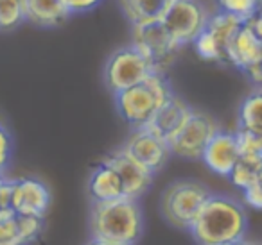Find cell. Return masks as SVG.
I'll return each instance as SVG.
<instances>
[{
    "mask_svg": "<svg viewBox=\"0 0 262 245\" xmlns=\"http://www.w3.org/2000/svg\"><path fill=\"white\" fill-rule=\"evenodd\" d=\"M61 2L67 8V11H69L70 15H74V13L92 11V9H95L101 4L102 0H61Z\"/></svg>",
    "mask_w": 262,
    "mask_h": 245,
    "instance_id": "obj_26",
    "label": "cell"
},
{
    "mask_svg": "<svg viewBox=\"0 0 262 245\" xmlns=\"http://www.w3.org/2000/svg\"><path fill=\"white\" fill-rule=\"evenodd\" d=\"M217 6L223 13L239 16L243 20H248L260 9L258 0H217Z\"/></svg>",
    "mask_w": 262,
    "mask_h": 245,
    "instance_id": "obj_22",
    "label": "cell"
},
{
    "mask_svg": "<svg viewBox=\"0 0 262 245\" xmlns=\"http://www.w3.org/2000/svg\"><path fill=\"white\" fill-rule=\"evenodd\" d=\"M210 195V188L200 181H174L162 193L160 211L171 226L178 229H190Z\"/></svg>",
    "mask_w": 262,
    "mask_h": 245,
    "instance_id": "obj_4",
    "label": "cell"
},
{
    "mask_svg": "<svg viewBox=\"0 0 262 245\" xmlns=\"http://www.w3.org/2000/svg\"><path fill=\"white\" fill-rule=\"evenodd\" d=\"M226 59L262 84V40L244 22L230 40Z\"/></svg>",
    "mask_w": 262,
    "mask_h": 245,
    "instance_id": "obj_9",
    "label": "cell"
},
{
    "mask_svg": "<svg viewBox=\"0 0 262 245\" xmlns=\"http://www.w3.org/2000/svg\"><path fill=\"white\" fill-rule=\"evenodd\" d=\"M122 151L153 174L164 168L169 156H171V149H169L167 141L151 133L146 127L133 129V134L127 138Z\"/></svg>",
    "mask_w": 262,
    "mask_h": 245,
    "instance_id": "obj_10",
    "label": "cell"
},
{
    "mask_svg": "<svg viewBox=\"0 0 262 245\" xmlns=\"http://www.w3.org/2000/svg\"><path fill=\"white\" fill-rule=\"evenodd\" d=\"M26 20L22 0H0V29H11Z\"/></svg>",
    "mask_w": 262,
    "mask_h": 245,
    "instance_id": "obj_21",
    "label": "cell"
},
{
    "mask_svg": "<svg viewBox=\"0 0 262 245\" xmlns=\"http://www.w3.org/2000/svg\"><path fill=\"white\" fill-rule=\"evenodd\" d=\"M88 193L92 197V202H108L126 197L120 176L113 166H110L104 161L95 166L94 172L88 177Z\"/></svg>",
    "mask_w": 262,
    "mask_h": 245,
    "instance_id": "obj_16",
    "label": "cell"
},
{
    "mask_svg": "<svg viewBox=\"0 0 262 245\" xmlns=\"http://www.w3.org/2000/svg\"><path fill=\"white\" fill-rule=\"evenodd\" d=\"M104 163H108L110 166L117 170V174L120 176L124 184V195L129 199H140L153 184L155 174L149 172L146 166H142L140 163H137L133 158L126 154L122 149H119L117 152L110 154L104 159Z\"/></svg>",
    "mask_w": 262,
    "mask_h": 245,
    "instance_id": "obj_13",
    "label": "cell"
},
{
    "mask_svg": "<svg viewBox=\"0 0 262 245\" xmlns=\"http://www.w3.org/2000/svg\"><path fill=\"white\" fill-rule=\"evenodd\" d=\"M243 193H244V202L248 206H251L255 209H262V170L257 176V179L248 188H244Z\"/></svg>",
    "mask_w": 262,
    "mask_h": 245,
    "instance_id": "obj_25",
    "label": "cell"
},
{
    "mask_svg": "<svg viewBox=\"0 0 262 245\" xmlns=\"http://www.w3.org/2000/svg\"><path fill=\"white\" fill-rule=\"evenodd\" d=\"M190 113H192V108L174 95L155 113L153 118L147 122L146 129H149L151 133H155L157 136L164 138L167 141L183 126V122L189 118Z\"/></svg>",
    "mask_w": 262,
    "mask_h": 245,
    "instance_id": "obj_15",
    "label": "cell"
},
{
    "mask_svg": "<svg viewBox=\"0 0 262 245\" xmlns=\"http://www.w3.org/2000/svg\"><path fill=\"white\" fill-rule=\"evenodd\" d=\"M223 245H255V243H251V241H248L246 238H241V240L228 241V243H223Z\"/></svg>",
    "mask_w": 262,
    "mask_h": 245,
    "instance_id": "obj_29",
    "label": "cell"
},
{
    "mask_svg": "<svg viewBox=\"0 0 262 245\" xmlns=\"http://www.w3.org/2000/svg\"><path fill=\"white\" fill-rule=\"evenodd\" d=\"M246 23H248V27H250V29L262 40V11H260V9H258V11L255 13L251 18H248Z\"/></svg>",
    "mask_w": 262,
    "mask_h": 245,
    "instance_id": "obj_27",
    "label": "cell"
},
{
    "mask_svg": "<svg viewBox=\"0 0 262 245\" xmlns=\"http://www.w3.org/2000/svg\"><path fill=\"white\" fill-rule=\"evenodd\" d=\"M86 245H120V243H113V241L99 240V238H90V240L86 241Z\"/></svg>",
    "mask_w": 262,
    "mask_h": 245,
    "instance_id": "obj_28",
    "label": "cell"
},
{
    "mask_svg": "<svg viewBox=\"0 0 262 245\" xmlns=\"http://www.w3.org/2000/svg\"><path fill=\"white\" fill-rule=\"evenodd\" d=\"M262 170V158L260 156H250V154H241L237 159L235 166H233L232 174L228 176V179L235 184L237 188L244 190L248 188Z\"/></svg>",
    "mask_w": 262,
    "mask_h": 245,
    "instance_id": "obj_20",
    "label": "cell"
},
{
    "mask_svg": "<svg viewBox=\"0 0 262 245\" xmlns=\"http://www.w3.org/2000/svg\"><path fill=\"white\" fill-rule=\"evenodd\" d=\"M26 20L38 27H56L70 15L61 0H22Z\"/></svg>",
    "mask_w": 262,
    "mask_h": 245,
    "instance_id": "obj_17",
    "label": "cell"
},
{
    "mask_svg": "<svg viewBox=\"0 0 262 245\" xmlns=\"http://www.w3.org/2000/svg\"><path fill=\"white\" fill-rule=\"evenodd\" d=\"M92 238L120 245H135L144 234V213L139 199L120 197L108 202H92Z\"/></svg>",
    "mask_w": 262,
    "mask_h": 245,
    "instance_id": "obj_2",
    "label": "cell"
},
{
    "mask_svg": "<svg viewBox=\"0 0 262 245\" xmlns=\"http://www.w3.org/2000/svg\"><path fill=\"white\" fill-rule=\"evenodd\" d=\"M244 22L246 20L223 11L208 16L205 29L194 40V47H196L198 54L203 59H226L230 40Z\"/></svg>",
    "mask_w": 262,
    "mask_h": 245,
    "instance_id": "obj_8",
    "label": "cell"
},
{
    "mask_svg": "<svg viewBox=\"0 0 262 245\" xmlns=\"http://www.w3.org/2000/svg\"><path fill=\"white\" fill-rule=\"evenodd\" d=\"M217 131V126L210 116L192 109L183 126L167 140L171 154L183 159H190V161L201 159L208 141Z\"/></svg>",
    "mask_w": 262,
    "mask_h": 245,
    "instance_id": "obj_7",
    "label": "cell"
},
{
    "mask_svg": "<svg viewBox=\"0 0 262 245\" xmlns=\"http://www.w3.org/2000/svg\"><path fill=\"white\" fill-rule=\"evenodd\" d=\"M174 97L171 86L158 70L146 77L142 83L115 93V106L124 122L133 129L146 127L155 113Z\"/></svg>",
    "mask_w": 262,
    "mask_h": 245,
    "instance_id": "obj_3",
    "label": "cell"
},
{
    "mask_svg": "<svg viewBox=\"0 0 262 245\" xmlns=\"http://www.w3.org/2000/svg\"><path fill=\"white\" fill-rule=\"evenodd\" d=\"M157 68L155 61L139 47V45H126L113 52L104 65V83L113 95L126 88L142 83L149 74Z\"/></svg>",
    "mask_w": 262,
    "mask_h": 245,
    "instance_id": "obj_5",
    "label": "cell"
},
{
    "mask_svg": "<svg viewBox=\"0 0 262 245\" xmlns=\"http://www.w3.org/2000/svg\"><path fill=\"white\" fill-rule=\"evenodd\" d=\"M13 158V138L8 127L0 122V176L9 168V163Z\"/></svg>",
    "mask_w": 262,
    "mask_h": 245,
    "instance_id": "obj_24",
    "label": "cell"
},
{
    "mask_svg": "<svg viewBox=\"0 0 262 245\" xmlns=\"http://www.w3.org/2000/svg\"><path fill=\"white\" fill-rule=\"evenodd\" d=\"M189 231L198 245H223L246 238V208L230 195L212 193Z\"/></svg>",
    "mask_w": 262,
    "mask_h": 245,
    "instance_id": "obj_1",
    "label": "cell"
},
{
    "mask_svg": "<svg viewBox=\"0 0 262 245\" xmlns=\"http://www.w3.org/2000/svg\"><path fill=\"white\" fill-rule=\"evenodd\" d=\"M237 124L241 131L262 136V88L243 99L237 113Z\"/></svg>",
    "mask_w": 262,
    "mask_h": 245,
    "instance_id": "obj_19",
    "label": "cell"
},
{
    "mask_svg": "<svg viewBox=\"0 0 262 245\" xmlns=\"http://www.w3.org/2000/svg\"><path fill=\"white\" fill-rule=\"evenodd\" d=\"M237 140H239L241 154L260 156L262 158V136L260 134L246 133V131L237 129Z\"/></svg>",
    "mask_w": 262,
    "mask_h": 245,
    "instance_id": "obj_23",
    "label": "cell"
},
{
    "mask_svg": "<svg viewBox=\"0 0 262 245\" xmlns=\"http://www.w3.org/2000/svg\"><path fill=\"white\" fill-rule=\"evenodd\" d=\"M208 13L200 0H171L160 23L176 48L194 43L205 29Z\"/></svg>",
    "mask_w": 262,
    "mask_h": 245,
    "instance_id": "obj_6",
    "label": "cell"
},
{
    "mask_svg": "<svg viewBox=\"0 0 262 245\" xmlns=\"http://www.w3.org/2000/svg\"><path fill=\"white\" fill-rule=\"evenodd\" d=\"M49 206H51V191L45 183L34 177L13 181L9 208L15 213L43 218Z\"/></svg>",
    "mask_w": 262,
    "mask_h": 245,
    "instance_id": "obj_11",
    "label": "cell"
},
{
    "mask_svg": "<svg viewBox=\"0 0 262 245\" xmlns=\"http://www.w3.org/2000/svg\"><path fill=\"white\" fill-rule=\"evenodd\" d=\"M239 156H241V149H239L237 134L230 133V131L219 129L212 136V140L208 141L207 149H205L203 156H201V161L214 174L228 177L232 174Z\"/></svg>",
    "mask_w": 262,
    "mask_h": 245,
    "instance_id": "obj_14",
    "label": "cell"
},
{
    "mask_svg": "<svg viewBox=\"0 0 262 245\" xmlns=\"http://www.w3.org/2000/svg\"><path fill=\"white\" fill-rule=\"evenodd\" d=\"M258 2H260V6H262V0H258Z\"/></svg>",
    "mask_w": 262,
    "mask_h": 245,
    "instance_id": "obj_30",
    "label": "cell"
},
{
    "mask_svg": "<svg viewBox=\"0 0 262 245\" xmlns=\"http://www.w3.org/2000/svg\"><path fill=\"white\" fill-rule=\"evenodd\" d=\"M124 9L135 27L158 23L171 0H122Z\"/></svg>",
    "mask_w": 262,
    "mask_h": 245,
    "instance_id": "obj_18",
    "label": "cell"
},
{
    "mask_svg": "<svg viewBox=\"0 0 262 245\" xmlns=\"http://www.w3.org/2000/svg\"><path fill=\"white\" fill-rule=\"evenodd\" d=\"M43 231V218L18 215L11 208H0V245H31Z\"/></svg>",
    "mask_w": 262,
    "mask_h": 245,
    "instance_id": "obj_12",
    "label": "cell"
}]
</instances>
